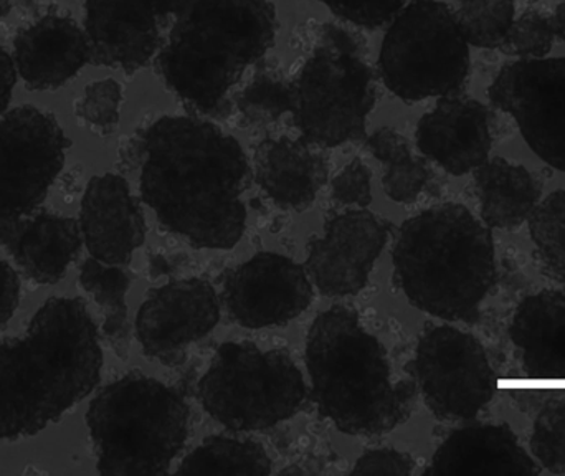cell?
<instances>
[{
  "label": "cell",
  "instance_id": "1",
  "mask_svg": "<svg viewBox=\"0 0 565 476\" xmlns=\"http://www.w3.org/2000/svg\"><path fill=\"white\" fill-rule=\"evenodd\" d=\"M250 172L241 142L204 119L166 116L142 138V201L198 248H232L244 237Z\"/></svg>",
  "mask_w": 565,
  "mask_h": 476
},
{
  "label": "cell",
  "instance_id": "2",
  "mask_svg": "<svg viewBox=\"0 0 565 476\" xmlns=\"http://www.w3.org/2000/svg\"><path fill=\"white\" fill-rule=\"evenodd\" d=\"M95 321L79 298H52L22 338L0 342V442L32 437L86 398L102 375Z\"/></svg>",
  "mask_w": 565,
  "mask_h": 476
},
{
  "label": "cell",
  "instance_id": "3",
  "mask_svg": "<svg viewBox=\"0 0 565 476\" xmlns=\"http://www.w3.org/2000/svg\"><path fill=\"white\" fill-rule=\"evenodd\" d=\"M311 399L342 434L375 437L404 424L417 382L392 381L387 351L348 306L321 313L306 338Z\"/></svg>",
  "mask_w": 565,
  "mask_h": 476
},
{
  "label": "cell",
  "instance_id": "4",
  "mask_svg": "<svg viewBox=\"0 0 565 476\" xmlns=\"http://www.w3.org/2000/svg\"><path fill=\"white\" fill-rule=\"evenodd\" d=\"M270 0H194L169 33L158 70L192 112L221 116L228 93L277 39Z\"/></svg>",
  "mask_w": 565,
  "mask_h": 476
},
{
  "label": "cell",
  "instance_id": "5",
  "mask_svg": "<svg viewBox=\"0 0 565 476\" xmlns=\"http://www.w3.org/2000/svg\"><path fill=\"white\" fill-rule=\"evenodd\" d=\"M394 268L395 283L415 308L477 322L497 283L493 235L465 205H435L398 229Z\"/></svg>",
  "mask_w": 565,
  "mask_h": 476
},
{
  "label": "cell",
  "instance_id": "6",
  "mask_svg": "<svg viewBox=\"0 0 565 476\" xmlns=\"http://www.w3.org/2000/svg\"><path fill=\"white\" fill-rule=\"evenodd\" d=\"M102 475H166L189 435V409L156 379L129 374L98 392L86 414Z\"/></svg>",
  "mask_w": 565,
  "mask_h": 476
},
{
  "label": "cell",
  "instance_id": "7",
  "mask_svg": "<svg viewBox=\"0 0 565 476\" xmlns=\"http://www.w3.org/2000/svg\"><path fill=\"white\" fill-rule=\"evenodd\" d=\"M292 95L295 125L306 141L318 148H335L364 138L377 88L361 39L344 27H322L292 83Z\"/></svg>",
  "mask_w": 565,
  "mask_h": 476
},
{
  "label": "cell",
  "instance_id": "8",
  "mask_svg": "<svg viewBox=\"0 0 565 476\" xmlns=\"http://www.w3.org/2000/svg\"><path fill=\"white\" fill-rule=\"evenodd\" d=\"M382 82L404 102L458 95L470 75V45L455 10L440 0H412L382 40Z\"/></svg>",
  "mask_w": 565,
  "mask_h": 476
},
{
  "label": "cell",
  "instance_id": "9",
  "mask_svg": "<svg viewBox=\"0 0 565 476\" xmlns=\"http://www.w3.org/2000/svg\"><path fill=\"white\" fill-rule=\"evenodd\" d=\"M306 384L288 352L224 342L199 382L198 398L214 421L235 432L264 431L292 417Z\"/></svg>",
  "mask_w": 565,
  "mask_h": 476
},
{
  "label": "cell",
  "instance_id": "10",
  "mask_svg": "<svg viewBox=\"0 0 565 476\" xmlns=\"http://www.w3.org/2000/svg\"><path fill=\"white\" fill-rule=\"evenodd\" d=\"M408 369L440 421H471L497 395L498 378L483 345L451 326L428 328Z\"/></svg>",
  "mask_w": 565,
  "mask_h": 476
},
{
  "label": "cell",
  "instance_id": "11",
  "mask_svg": "<svg viewBox=\"0 0 565 476\" xmlns=\"http://www.w3.org/2000/svg\"><path fill=\"white\" fill-rule=\"evenodd\" d=\"M68 139L56 119L22 106L0 121V221L42 205L65 165Z\"/></svg>",
  "mask_w": 565,
  "mask_h": 476
},
{
  "label": "cell",
  "instance_id": "12",
  "mask_svg": "<svg viewBox=\"0 0 565 476\" xmlns=\"http://www.w3.org/2000/svg\"><path fill=\"white\" fill-rule=\"evenodd\" d=\"M488 96L544 162L565 172V56L508 63Z\"/></svg>",
  "mask_w": 565,
  "mask_h": 476
},
{
  "label": "cell",
  "instance_id": "13",
  "mask_svg": "<svg viewBox=\"0 0 565 476\" xmlns=\"http://www.w3.org/2000/svg\"><path fill=\"white\" fill-rule=\"evenodd\" d=\"M228 315L244 328L281 326L312 302L306 268L278 253H258L228 273L224 282Z\"/></svg>",
  "mask_w": 565,
  "mask_h": 476
},
{
  "label": "cell",
  "instance_id": "14",
  "mask_svg": "<svg viewBox=\"0 0 565 476\" xmlns=\"http://www.w3.org/2000/svg\"><path fill=\"white\" fill-rule=\"evenodd\" d=\"M218 318L217 293L207 279H179L149 293L136 318V336L148 358L169 364L185 346L207 336Z\"/></svg>",
  "mask_w": 565,
  "mask_h": 476
},
{
  "label": "cell",
  "instance_id": "15",
  "mask_svg": "<svg viewBox=\"0 0 565 476\" xmlns=\"http://www.w3.org/2000/svg\"><path fill=\"white\" fill-rule=\"evenodd\" d=\"M85 33L92 60L132 73L161 50L172 15L168 0H86Z\"/></svg>",
  "mask_w": 565,
  "mask_h": 476
},
{
  "label": "cell",
  "instance_id": "16",
  "mask_svg": "<svg viewBox=\"0 0 565 476\" xmlns=\"http://www.w3.org/2000/svg\"><path fill=\"white\" fill-rule=\"evenodd\" d=\"M388 237V224L367 211H349L308 243L306 273L326 296L358 295L367 285Z\"/></svg>",
  "mask_w": 565,
  "mask_h": 476
},
{
  "label": "cell",
  "instance_id": "17",
  "mask_svg": "<svg viewBox=\"0 0 565 476\" xmlns=\"http://www.w3.org/2000/svg\"><path fill=\"white\" fill-rule=\"evenodd\" d=\"M491 112L468 96H444L417 125V148L451 176L477 171L490 158Z\"/></svg>",
  "mask_w": 565,
  "mask_h": 476
},
{
  "label": "cell",
  "instance_id": "18",
  "mask_svg": "<svg viewBox=\"0 0 565 476\" xmlns=\"http://www.w3.org/2000/svg\"><path fill=\"white\" fill-rule=\"evenodd\" d=\"M79 228L93 258L105 265L129 263L145 243L146 222L125 178L105 174L88 182Z\"/></svg>",
  "mask_w": 565,
  "mask_h": 476
},
{
  "label": "cell",
  "instance_id": "19",
  "mask_svg": "<svg viewBox=\"0 0 565 476\" xmlns=\"http://www.w3.org/2000/svg\"><path fill=\"white\" fill-rule=\"evenodd\" d=\"M15 68L32 89H55L92 60L85 30L75 20L49 13L13 40Z\"/></svg>",
  "mask_w": 565,
  "mask_h": 476
},
{
  "label": "cell",
  "instance_id": "20",
  "mask_svg": "<svg viewBox=\"0 0 565 476\" xmlns=\"http://www.w3.org/2000/svg\"><path fill=\"white\" fill-rule=\"evenodd\" d=\"M82 228L75 219L39 214L0 221V246L19 268L42 285L58 283L82 248Z\"/></svg>",
  "mask_w": 565,
  "mask_h": 476
},
{
  "label": "cell",
  "instance_id": "21",
  "mask_svg": "<svg viewBox=\"0 0 565 476\" xmlns=\"http://www.w3.org/2000/svg\"><path fill=\"white\" fill-rule=\"evenodd\" d=\"M540 472L510 425L473 424L448 435L425 475H537Z\"/></svg>",
  "mask_w": 565,
  "mask_h": 476
},
{
  "label": "cell",
  "instance_id": "22",
  "mask_svg": "<svg viewBox=\"0 0 565 476\" xmlns=\"http://www.w3.org/2000/svg\"><path fill=\"white\" fill-rule=\"evenodd\" d=\"M306 139H267L255 151V179L265 194L296 212L311 208L328 181V161Z\"/></svg>",
  "mask_w": 565,
  "mask_h": 476
},
{
  "label": "cell",
  "instance_id": "23",
  "mask_svg": "<svg viewBox=\"0 0 565 476\" xmlns=\"http://www.w3.org/2000/svg\"><path fill=\"white\" fill-rule=\"evenodd\" d=\"M510 339L533 379H565V292L527 296L511 319Z\"/></svg>",
  "mask_w": 565,
  "mask_h": 476
},
{
  "label": "cell",
  "instance_id": "24",
  "mask_svg": "<svg viewBox=\"0 0 565 476\" xmlns=\"http://www.w3.org/2000/svg\"><path fill=\"white\" fill-rule=\"evenodd\" d=\"M481 218L488 228L518 229L541 198L540 182L523 166L504 158L488 159L475 174Z\"/></svg>",
  "mask_w": 565,
  "mask_h": 476
},
{
  "label": "cell",
  "instance_id": "25",
  "mask_svg": "<svg viewBox=\"0 0 565 476\" xmlns=\"http://www.w3.org/2000/svg\"><path fill=\"white\" fill-rule=\"evenodd\" d=\"M367 149L384 165L385 194L397 204H412L430 179V169L424 159L412 152L404 136L391 128H382L367 139Z\"/></svg>",
  "mask_w": 565,
  "mask_h": 476
},
{
  "label": "cell",
  "instance_id": "26",
  "mask_svg": "<svg viewBox=\"0 0 565 476\" xmlns=\"http://www.w3.org/2000/svg\"><path fill=\"white\" fill-rule=\"evenodd\" d=\"M79 283L83 288L95 298L105 311L106 339L115 349L116 355L126 359L129 351V321L126 293H128L131 278L125 269L116 265H105L98 260L89 258L83 263L79 273Z\"/></svg>",
  "mask_w": 565,
  "mask_h": 476
},
{
  "label": "cell",
  "instance_id": "27",
  "mask_svg": "<svg viewBox=\"0 0 565 476\" xmlns=\"http://www.w3.org/2000/svg\"><path fill=\"white\" fill-rule=\"evenodd\" d=\"M178 475H270L271 461L257 442L209 437L182 461Z\"/></svg>",
  "mask_w": 565,
  "mask_h": 476
},
{
  "label": "cell",
  "instance_id": "28",
  "mask_svg": "<svg viewBox=\"0 0 565 476\" xmlns=\"http://www.w3.org/2000/svg\"><path fill=\"white\" fill-rule=\"evenodd\" d=\"M458 29L468 45L501 50L516 19L514 0H458Z\"/></svg>",
  "mask_w": 565,
  "mask_h": 476
},
{
  "label": "cell",
  "instance_id": "29",
  "mask_svg": "<svg viewBox=\"0 0 565 476\" xmlns=\"http://www.w3.org/2000/svg\"><path fill=\"white\" fill-rule=\"evenodd\" d=\"M530 234L543 272L565 285V191L536 205L530 215Z\"/></svg>",
  "mask_w": 565,
  "mask_h": 476
},
{
  "label": "cell",
  "instance_id": "30",
  "mask_svg": "<svg viewBox=\"0 0 565 476\" xmlns=\"http://www.w3.org/2000/svg\"><path fill=\"white\" fill-rule=\"evenodd\" d=\"M235 103L248 123L268 125L292 112V83L271 73H260L244 92L238 93Z\"/></svg>",
  "mask_w": 565,
  "mask_h": 476
},
{
  "label": "cell",
  "instance_id": "31",
  "mask_svg": "<svg viewBox=\"0 0 565 476\" xmlns=\"http://www.w3.org/2000/svg\"><path fill=\"white\" fill-rule=\"evenodd\" d=\"M531 451L551 474H565V401L544 404L534 421Z\"/></svg>",
  "mask_w": 565,
  "mask_h": 476
},
{
  "label": "cell",
  "instance_id": "32",
  "mask_svg": "<svg viewBox=\"0 0 565 476\" xmlns=\"http://www.w3.org/2000/svg\"><path fill=\"white\" fill-rule=\"evenodd\" d=\"M556 36L553 17L544 15L537 10H527L514 19L501 50L518 60L546 59L553 50Z\"/></svg>",
  "mask_w": 565,
  "mask_h": 476
},
{
  "label": "cell",
  "instance_id": "33",
  "mask_svg": "<svg viewBox=\"0 0 565 476\" xmlns=\"http://www.w3.org/2000/svg\"><path fill=\"white\" fill-rule=\"evenodd\" d=\"M122 89L115 80L92 83L76 105V113L83 121L102 131H111L119 123Z\"/></svg>",
  "mask_w": 565,
  "mask_h": 476
},
{
  "label": "cell",
  "instance_id": "34",
  "mask_svg": "<svg viewBox=\"0 0 565 476\" xmlns=\"http://www.w3.org/2000/svg\"><path fill=\"white\" fill-rule=\"evenodd\" d=\"M332 13L352 25L375 30L392 22L412 0H319Z\"/></svg>",
  "mask_w": 565,
  "mask_h": 476
},
{
  "label": "cell",
  "instance_id": "35",
  "mask_svg": "<svg viewBox=\"0 0 565 476\" xmlns=\"http://www.w3.org/2000/svg\"><path fill=\"white\" fill-rule=\"evenodd\" d=\"M332 198L344 205L367 208L371 204V171L361 159H354L335 176L332 181Z\"/></svg>",
  "mask_w": 565,
  "mask_h": 476
},
{
  "label": "cell",
  "instance_id": "36",
  "mask_svg": "<svg viewBox=\"0 0 565 476\" xmlns=\"http://www.w3.org/2000/svg\"><path fill=\"white\" fill-rule=\"evenodd\" d=\"M414 461L407 454L392 451V448H379L369 451L355 462L354 475H412L414 474Z\"/></svg>",
  "mask_w": 565,
  "mask_h": 476
},
{
  "label": "cell",
  "instance_id": "37",
  "mask_svg": "<svg viewBox=\"0 0 565 476\" xmlns=\"http://www.w3.org/2000/svg\"><path fill=\"white\" fill-rule=\"evenodd\" d=\"M20 283L15 269L0 258V326L6 325L19 306Z\"/></svg>",
  "mask_w": 565,
  "mask_h": 476
},
{
  "label": "cell",
  "instance_id": "38",
  "mask_svg": "<svg viewBox=\"0 0 565 476\" xmlns=\"http://www.w3.org/2000/svg\"><path fill=\"white\" fill-rule=\"evenodd\" d=\"M15 86V65L9 53L0 46V113L7 108Z\"/></svg>",
  "mask_w": 565,
  "mask_h": 476
},
{
  "label": "cell",
  "instance_id": "39",
  "mask_svg": "<svg viewBox=\"0 0 565 476\" xmlns=\"http://www.w3.org/2000/svg\"><path fill=\"white\" fill-rule=\"evenodd\" d=\"M554 29H556V35L565 42V0L559 3L556 9V13L553 15Z\"/></svg>",
  "mask_w": 565,
  "mask_h": 476
},
{
  "label": "cell",
  "instance_id": "40",
  "mask_svg": "<svg viewBox=\"0 0 565 476\" xmlns=\"http://www.w3.org/2000/svg\"><path fill=\"white\" fill-rule=\"evenodd\" d=\"M192 2H194V0H168L172 15H179V13L184 12Z\"/></svg>",
  "mask_w": 565,
  "mask_h": 476
},
{
  "label": "cell",
  "instance_id": "41",
  "mask_svg": "<svg viewBox=\"0 0 565 476\" xmlns=\"http://www.w3.org/2000/svg\"><path fill=\"white\" fill-rule=\"evenodd\" d=\"M13 0H0V20L3 19V17L7 15V13L10 12V9H12Z\"/></svg>",
  "mask_w": 565,
  "mask_h": 476
}]
</instances>
